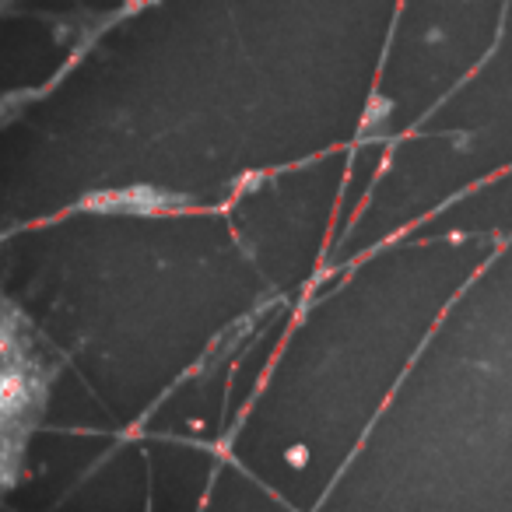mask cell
I'll return each instance as SVG.
<instances>
[{
    "instance_id": "1",
    "label": "cell",
    "mask_w": 512,
    "mask_h": 512,
    "mask_svg": "<svg viewBox=\"0 0 512 512\" xmlns=\"http://www.w3.org/2000/svg\"><path fill=\"white\" fill-rule=\"evenodd\" d=\"M29 404V379L18 369H0V418H11Z\"/></svg>"
}]
</instances>
